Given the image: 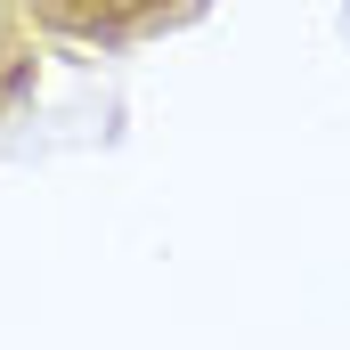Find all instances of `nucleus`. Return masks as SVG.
Returning <instances> with one entry per match:
<instances>
[{
  "label": "nucleus",
  "mask_w": 350,
  "mask_h": 350,
  "mask_svg": "<svg viewBox=\"0 0 350 350\" xmlns=\"http://www.w3.org/2000/svg\"><path fill=\"white\" fill-rule=\"evenodd\" d=\"M16 8L49 41H74V49H139V41H163L179 25H196L212 0H16Z\"/></svg>",
  "instance_id": "f257e3e1"
},
{
  "label": "nucleus",
  "mask_w": 350,
  "mask_h": 350,
  "mask_svg": "<svg viewBox=\"0 0 350 350\" xmlns=\"http://www.w3.org/2000/svg\"><path fill=\"white\" fill-rule=\"evenodd\" d=\"M33 82H41V33L16 0H0V122L33 98Z\"/></svg>",
  "instance_id": "f03ea898"
}]
</instances>
